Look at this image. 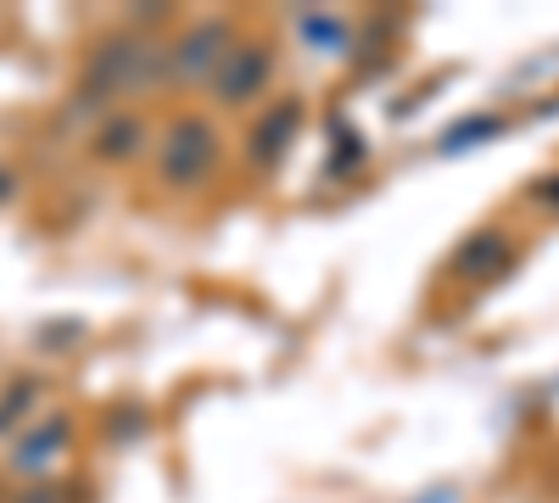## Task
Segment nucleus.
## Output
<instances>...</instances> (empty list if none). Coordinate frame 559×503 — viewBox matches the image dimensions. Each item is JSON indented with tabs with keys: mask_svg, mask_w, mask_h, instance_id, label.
I'll return each instance as SVG.
<instances>
[{
	"mask_svg": "<svg viewBox=\"0 0 559 503\" xmlns=\"http://www.w3.org/2000/svg\"><path fill=\"white\" fill-rule=\"evenodd\" d=\"M213 157H218L213 123L185 118V123H174L168 146H163V179H168V185H191V179H202L213 168Z\"/></svg>",
	"mask_w": 559,
	"mask_h": 503,
	"instance_id": "1",
	"label": "nucleus"
},
{
	"mask_svg": "<svg viewBox=\"0 0 559 503\" xmlns=\"http://www.w3.org/2000/svg\"><path fill=\"white\" fill-rule=\"evenodd\" d=\"M146 79H157V51L140 39H107L96 62H90V84L96 89H134Z\"/></svg>",
	"mask_w": 559,
	"mask_h": 503,
	"instance_id": "2",
	"label": "nucleus"
},
{
	"mask_svg": "<svg viewBox=\"0 0 559 503\" xmlns=\"http://www.w3.org/2000/svg\"><path fill=\"white\" fill-rule=\"evenodd\" d=\"M224 45H229V28L224 23H197L191 34L174 45V73L179 79H202L207 68H224V57H229Z\"/></svg>",
	"mask_w": 559,
	"mask_h": 503,
	"instance_id": "3",
	"label": "nucleus"
},
{
	"mask_svg": "<svg viewBox=\"0 0 559 503\" xmlns=\"http://www.w3.org/2000/svg\"><path fill=\"white\" fill-rule=\"evenodd\" d=\"M263 84H269V51L263 45H241V51L224 57V68H218V96L224 101H252Z\"/></svg>",
	"mask_w": 559,
	"mask_h": 503,
	"instance_id": "4",
	"label": "nucleus"
},
{
	"mask_svg": "<svg viewBox=\"0 0 559 503\" xmlns=\"http://www.w3.org/2000/svg\"><path fill=\"white\" fill-rule=\"evenodd\" d=\"M297 123H302V107L297 101H280L263 123H258V134H252V157L258 163H280V157H286V146H292V134H297Z\"/></svg>",
	"mask_w": 559,
	"mask_h": 503,
	"instance_id": "5",
	"label": "nucleus"
},
{
	"mask_svg": "<svg viewBox=\"0 0 559 503\" xmlns=\"http://www.w3.org/2000/svg\"><path fill=\"white\" fill-rule=\"evenodd\" d=\"M498 263H503V241H498L492 230L471 236V241L453 252V274H464V280H481V274H492Z\"/></svg>",
	"mask_w": 559,
	"mask_h": 503,
	"instance_id": "6",
	"label": "nucleus"
},
{
	"mask_svg": "<svg viewBox=\"0 0 559 503\" xmlns=\"http://www.w3.org/2000/svg\"><path fill=\"white\" fill-rule=\"evenodd\" d=\"M129 152H140V123H134V118H112V123L96 134V157L123 163Z\"/></svg>",
	"mask_w": 559,
	"mask_h": 503,
	"instance_id": "7",
	"label": "nucleus"
},
{
	"mask_svg": "<svg viewBox=\"0 0 559 503\" xmlns=\"http://www.w3.org/2000/svg\"><path fill=\"white\" fill-rule=\"evenodd\" d=\"M62 436H68V420H57V431H51V436H28L17 459H23V465H39V459H45V453H51V447H57Z\"/></svg>",
	"mask_w": 559,
	"mask_h": 503,
	"instance_id": "8",
	"label": "nucleus"
},
{
	"mask_svg": "<svg viewBox=\"0 0 559 503\" xmlns=\"http://www.w3.org/2000/svg\"><path fill=\"white\" fill-rule=\"evenodd\" d=\"M34 392H39L34 381H17V386H12V397H7V403H0V426H12V420L23 415V403H28Z\"/></svg>",
	"mask_w": 559,
	"mask_h": 503,
	"instance_id": "9",
	"label": "nucleus"
}]
</instances>
